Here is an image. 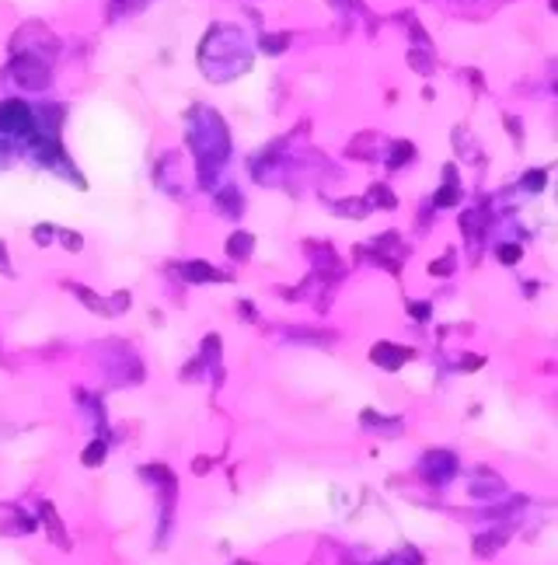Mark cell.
I'll list each match as a JSON object with an SVG mask.
<instances>
[{
	"mask_svg": "<svg viewBox=\"0 0 558 565\" xmlns=\"http://www.w3.org/2000/svg\"><path fill=\"white\" fill-rule=\"evenodd\" d=\"M370 356H373V363H380L384 370H398L412 353H408V349H401V346H387V342H380V346H373Z\"/></svg>",
	"mask_w": 558,
	"mask_h": 565,
	"instance_id": "cell-1",
	"label": "cell"
},
{
	"mask_svg": "<svg viewBox=\"0 0 558 565\" xmlns=\"http://www.w3.org/2000/svg\"><path fill=\"white\" fill-rule=\"evenodd\" d=\"M450 471H454V454L433 450V454L426 457V474H429V481H447Z\"/></svg>",
	"mask_w": 558,
	"mask_h": 565,
	"instance_id": "cell-2",
	"label": "cell"
},
{
	"mask_svg": "<svg viewBox=\"0 0 558 565\" xmlns=\"http://www.w3.org/2000/svg\"><path fill=\"white\" fill-rule=\"evenodd\" d=\"M0 126L4 129H25L28 126V108L21 101H4L0 105Z\"/></svg>",
	"mask_w": 558,
	"mask_h": 565,
	"instance_id": "cell-3",
	"label": "cell"
},
{
	"mask_svg": "<svg viewBox=\"0 0 558 565\" xmlns=\"http://www.w3.org/2000/svg\"><path fill=\"white\" fill-rule=\"evenodd\" d=\"M252 248H255V241H252V234H245V230H238V234L227 241V252H231L234 259H248Z\"/></svg>",
	"mask_w": 558,
	"mask_h": 565,
	"instance_id": "cell-4",
	"label": "cell"
},
{
	"mask_svg": "<svg viewBox=\"0 0 558 565\" xmlns=\"http://www.w3.org/2000/svg\"><path fill=\"white\" fill-rule=\"evenodd\" d=\"M499 545H506V531H488V538H478V541H474V552H478V555H492Z\"/></svg>",
	"mask_w": 558,
	"mask_h": 565,
	"instance_id": "cell-5",
	"label": "cell"
},
{
	"mask_svg": "<svg viewBox=\"0 0 558 565\" xmlns=\"http://www.w3.org/2000/svg\"><path fill=\"white\" fill-rule=\"evenodd\" d=\"M14 74H18L25 84H28V81H32V84H39V88L46 84V70H35L32 63H18V67H14Z\"/></svg>",
	"mask_w": 558,
	"mask_h": 565,
	"instance_id": "cell-6",
	"label": "cell"
},
{
	"mask_svg": "<svg viewBox=\"0 0 558 565\" xmlns=\"http://www.w3.org/2000/svg\"><path fill=\"white\" fill-rule=\"evenodd\" d=\"M499 262H506V266L520 262V248H517V245H506V248H499Z\"/></svg>",
	"mask_w": 558,
	"mask_h": 565,
	"instance_id": "cell-7",
	"label": "cell"
},
{
	"mask_svg": "<svg viewBox=\"0 0 558 565\" xmlns=\"http://www.w3.org/2000/svg\"><path fill=\"white\" fill-rule=\"evenodd\" d=\"M101 450H105L101 443H94V447H88V457H84V461H88V465H98V461H101Z\"/></svg>",
	"mask_w": 558,
	"mask_h": 565,
	"instance_id": "cell-8",
	"label": "cell"
},
{
	"mask_svg": "<svg viewBox=\"0 0 558 565\" xmlns=\"http://www.w3.org/2000/svg\"><path fill=\"white\" fill-rule=\"evenodd\" d=\"M524 186H527V188H541V186H545V175H534V178L527 175V182H524Z\"/></svg>",
	"mask_w": 558,
	"mask_h": 565,
	"instance_id": "cell-9",
	"label": "cell"
},
{
	"mask_svg": "<svg viewBox=\"0 0 558 565\" xmlns=\"http://www.w3.org/2000/svg\"><path fill=\"white\" fill-rule=\"evenodd\" d=\"M433 273H436V276H440V273H450V259H447V262H433Z\"/></svg>",
	"mask_w": 558,
	"mask_h": 565,
	"instance_id": "cell-10",
	"label": "cell"
}]
</instances>
